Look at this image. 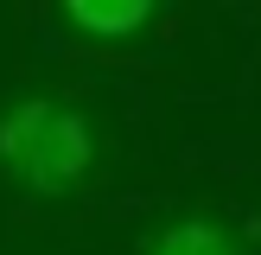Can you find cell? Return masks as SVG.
<instances>
[{"mask_svg": "<svg viewBox=\"0 0 261 255\" xmlns=\"http://www.w3.org/2000/svg\"><path fill=\"white\" fill-rule=\"evenodd\" d=\"M96 160V134L76 109L51 96H25L0 115V172L25 191H70Z\"/></svg>", "mask_w": 261, "mask_h": 255, "instance_id": "cell-1", "label": "cell"}, {"mask_svg": "<svg viewBox=\"0 0 261 255\" xmlns=\"http://www.w3.org/2000/svg\"><path fill=\"white\" fill-rule=\"evenodd\" d=\"M147 255H242V249H236V236L217 217H178V223H166L153 236Z\"/></svg>", "mask_w": 261, "mask_h": 255, "instance_id": "cell-2", "label": "cell"}, {"mask_svg": "<svg viewBox=\"0 0 261 255\" xmlns=\"http://www.w3.org/2000/svg\"><path fill=\"white\" fill-rule=\"evenodd\" d=\"M70 19L83 26V32H140V26L153 19V7H83V0H76L70 7Z\"/></svg>", "mask_w": 261, "mask_h": 255, "instance_id": "cell-3", "label": "cell"}]
</instances>
